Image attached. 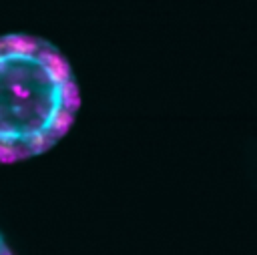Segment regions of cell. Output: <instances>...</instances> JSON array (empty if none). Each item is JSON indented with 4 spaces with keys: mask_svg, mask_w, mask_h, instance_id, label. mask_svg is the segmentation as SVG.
<instances>
[{
    "mask_svg": "<svg viewBox=\"0 0 257 255\" xmlns=\"http://www.w3.org/2000/svg\"><path fill=\"white\" fill-rule=\"evenodd\" d=\"M78 106L66 60L44 40L10 34L0 46V151L6 163L48 149Z\"/></svg>",
    "mask_w": 257,
    "mask_h": 255,
    "instance_id": "1",
    "label": "cell"
},
{
    "mask_svg": "<svg viewBox=\"0 0 257 255\" xmlns=\"http://www.w3.org/2000/svg\"><path fill=\"white\" fill-rule=\"evenodd\" d=\"M4 255H8V251H6V249H4Z\"/></svg>",
    "mask_w": 257,
    "mask_h": 255,
    "instance_id": "2",
    "label": "cell"
}]
</instances>
